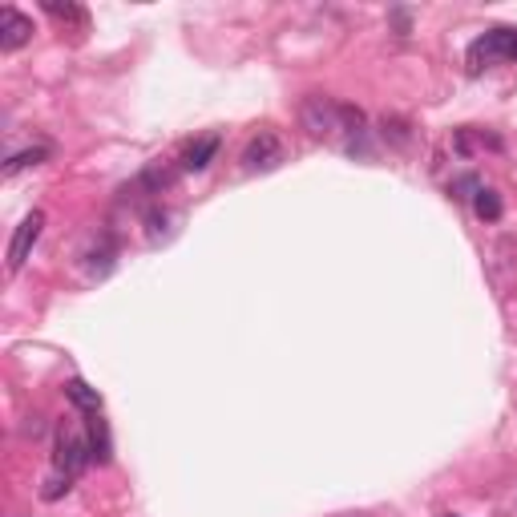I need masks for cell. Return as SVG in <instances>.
I'll use <instances>...</instances> for the list:
<instances>
[{
    "label": "cell",
    "instance_id": "6da1fadb",
    "mask_svg": "<svg viewBox=\"0 0 517 517\" xmlns=\"http://www.w3.org/2000/svg\"><path fill=\"white\" fill-rule=\"evenodd\" d=\"M299 121L312 138H324V142L344 146L347 154H368V118L364 109L347 106V101L336 98H307L299 106Z\"/></svg>",
    "mask_w": 517,
    "mask_h": 517
},
{
    "label": "cell",
    "instance_id": "7a4b0ae2",
    "mask_svg": "<svg viewBox=\"0 0 517 517\" xmlns=\"http://www.w3.org/2000/svg\"><path fill=\"white\" fill-rule=\"evenodd\" d=\"M465 61H469V73H481L497 61H517V29H505V25L485 29L473 45H469Z\"/></svg>",
    "mask_w": 517,
    "mask_h": 517
},
{
    "label": "cell",
    "instance_id": "3957f363",
    "mask_svg": "<svg viewBox=\"0 0 517 517\" xmlns=\"http://www.w3.org/2000/svg\"><path fill=\"white\" fill-rule=\"evenodd\" d=\"M287 162V146L275 129H259L247 146H243V171L247 174H271Z\"/></svg>",
    "mask_w": 517,
    "mask_h": 517
},
{
    "label": "cell",
    "instance_id": "277c9868",
    "mask_svg": "<svg viewBox=\"0 0 517 517\" xmlns=\"http://www.w3.org/2000/svg\"><path fill=\"white\" fill-rule=\"evenodd\" d=\"M93 460L89 453V440L81 437V432H73V429H57V445H53V465H57V473H69V477H78L81 469H86Z\"/></svg>",
    "mask_w": 517,
    "mask_h": 517
},
{
    "label": "cell",
    "instance_id": "5b68a950",
    "mask_svg": "<svg viewBox=\"0 0 517 517\" xmlns=\"http://www.w3.org/2000/svg\"><path fill=\"white\" fill-rule=\"evenodd\" d=\"M41 231H45V211H29L21 219V227L13 231V243H8V275H16V271L29 263L36 239H41Z\"/></svg>",
    "mask_w": 517,
    "mask_h": 517
},
{
    "label": "cell",
    "instance_id": "8992f818",
    "mask_svg": "<svg viewBox=\"0 0 517 517\" xmlns=\"http://www.w3.org/2000/svg\"><path fill=\"white\" fill-rule=\"evenodd\" d=\"M33 41V16L16 13V8H0V49L16 53Z\"/></svg>",
    "mask_w": 517,
    "mask_h": 517
},
{
    "label": "cell",
    "instance_id": "52a82bcc",
    "mask_svg": "<svg viewBox=\"0 0 517 517\" xmlns=\"http://www.w3.org/2000/svg\"><path fill=\"white\" fill-rule=\"evenodd\" d=\"M219 150H222V138L219 134H202V138H194V142H186V150H182V171H191V174H202L206 166L219 158Z\"/></svg>",
    "mask_w": 517,
    "mask_h": 517
},
{
    "label": "cell",
    "instance_id": "ba28073f",
    "mask_svg": "<svg viewBox=\"0 0 517 517\" xmlns=\"http://www.w3.org/2000/svg\"><path fill=\"white\" fill-rule=\"evenodd\" d=\"M86 440H89V453L98 465H109V457H114V445H109V425L101 412H93L89 417V429H86Z\"/></svg>",
    "mask_w": 517,
    "mask_h": 517
},
{
    "label": "cell",
    "instance_id": "9c48e42d",
    "mask_svg": "<svg viewBox=\"0 0 517 517\" xmlns=\"http://www.w3.org/2000/svg\"><path fill=\"white\" fill-rule=\"evenodd\" d=\"M65 397L78 404L81 412H89V417H93V412H101V404H106V400H101V392H98V388H89V384L81 380V376L65 380Z\"/></svg>",
    "mask_w": 517,
    "mask_h": 517
},
{
    "label": "cell",
    "instance_id": "30bf717a",
    "mask_svg": "<svg viewBox=\"0 0 517 517\" xmlns=\"http://www.w3.org/2000/svg\"><path fill=\"white\" fill-rule=\"evenodd\" d=\"M501 211H505V206H501V194H497L493 186H481V191L473 194V214H477L481 222H497V219H501Z\"/></svg>",
    "mask_w": 517,
    "mask_h": 517
},
{
    "label": "cell",
    "instance_id": "8fae6325",
    "mask_svg": "<svg viewBox=\"0 0 517 517\" xmlns=\"http://www.w3.org/2000/svg\"><path fill=\"white\" fill-rule=\"evenodd\" d=\"M45 158H49V146H29V150H21V154L8 158L5 174H21V171H29V166H41Z\"/></svg>",
    "mask_w": 517,
    "mask_h": 517
},
{
    "label": "cell",
    "instance_id": "7c38bea8",
    "mask_svg": "<svg viewBox=\"0 0 517 517\" xmlns=\"http://www.w3.org/2000/svg\"><path fill=\"white\" fill-rule=\"evenodd\" d=\"M380 134H384V142H392V146L412 142V126L404 118H380Z\"/></svg>",
    "mask_w": 517,
    "mask_h": 517
},
{
    "label": "cell",
    "instance_id": "4fadbf2b",
    "mask_svg": "<svg viewBox=\"0 0 517 517\" xmlns=\"http://www.w3.org/2000/svg\"><path fill=\"white\" fill-rule=\"evenodd\" d=\"M166 222H174V214L166 211V206H150L146 211V234H150V243H162L166 239Z\"/></svg>",
    "mask_w": 517,
    "mask_h": 517
},
{
    "label": "cell",
    "instance_id": "5bb4252c",
    "mask_svg": "<svg viewBox=\"0 0 517 517\" xmlns=\"http://www.w3.org/2000/svg\"><path fill=\"white\" fill-rule=\"evenodd\" d=\"M45 13L57 16V21H73V25H86V13H81L78 5H57V0H45Z\"/></svg>",
    "mask_w": 517,
    "mask_h": 517
},
{
    "label": "cell",
    "instance_id": "9a60e30c",
    "mask_svg": "<svg viewBox=\"0 0 517 517\" xmlns=\"http://www.w3.org/2000/svg\"><path fill=\"white\" fill-rule=\"evenodd\" d=\"M481 178H473V174H465V178H457V182H453V194H457V199H465V202H473V194L477 191H481Z\"/></svg>",
    "mask_w": 517,
    "mask_h": 517
},
{
    "label": "cell",
    "instance_id": "2e32d148",
    "mask_svg": "<svg viewBox=\"0 0 517 517\" xmlns=\"http://www.w3.org/2000/svg\"><path fill=\"white\" fill-rule=\"evenodd\" d=\"M69 481H73V477H69V473H57V477H53V481H49V485H45V489H41V497H45V501H57V497H61V493H69Z\"/></svg>",
    "mask_w": 517,
    "mask_h": 517
},
{
    "label": "cell",
    "instance_id": "e0dca14e",
    "mask_svg": "<svg viewBox=\"0 0 517 517\" xmlns=\"http://www.w3.org/2000/svg\"><path fill=\"white\" fill-rule=\"evenodd\" d=\"M392 29H397V36H408L412 33V16L404 13V8H392Z\"/></svg>",
    "mask_w": 517,
    "mask_h": 517
},
{
    "label": "cell",
    "instance_id": "ac0fdd59",
    "mask_svg": "<svg viewBox=\"0 0 517 517\" xmlns=\"http://www.w3.org/2000/svg\"><path fill=\"white\" fill-rule=\"evenodd\" d=\"M440 517H457V513H440Z\"/></svg>",
    "mask_w": 517,
    "mask_h": 517
}]
</instances>
